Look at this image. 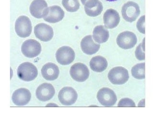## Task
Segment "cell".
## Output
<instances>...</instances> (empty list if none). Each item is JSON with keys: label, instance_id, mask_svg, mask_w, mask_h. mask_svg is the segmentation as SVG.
I'll list each match as a JSON object with an SVG mask.
<instances>
[{"label": "cell", "instance_id": "18", "mask_svg": "<svg viewBox=\"0 0 153 115\" xmlns=\"http://www.w3.org/2000/svg\"><path fill=\"white\" fill-rule=\"evenodd\" d=\"M103 5L99 0H88L85 4V11L88 16L95 17L101 14Z\"/></svg>", "mask_w": 153, "mask_h": 115}, {"label": "cell", "instance_id": "14", "mask_svg": "<svg viewBox=\"0 0 153 115\" xmlns=\"http://www.w3.org/2000/svg\"><path fill=\"white\" fill-rule=\"evenodd\" d=\"M31 97L30 92L26 88H20L15 91L12 99L14 104L17 106H24L29 103Z\"/></svg>", "mask_w": 153, "mask_h": 115}, {"label": "cell", "instance_id": "29", "mask_svg": "<svg viewBox=\"0 0 153 115\" xmlns=\"http://www.w3.org/2000/svg\"><path fill=\"white\" fill-rule=\"evenodd\" d=\"M106 1H117V0H106Z\"/></svg>", "mask_w": 153, "mask_h": 115}, {"label": "cell", "instance_id": "12", "mask_svg": "<svg viewBox=\"0 0 153 115\" xmlns=\"http://www.w3.org/2000/svg\"><path fill=\"white\" fill-rule=\"evenodd\" d=\"M36 37L42 42H47L53 37V31L51 26L45 23H39L34 28Z\"/></svg>", "mask_w": 153, "mask_h": 115}, {"label": "cell", "instance_id": "2", "mask_svg": "<svg viewBox=\"0 0 153 115\" xmlns=\"http://www.w3.org/2000/svg\"><path fill=\"white\" fill-rule=\"evenodd\" d=\"M108 78L111 83L113 84H123L129 80V72L127 69L124 67H115L109 71Z\"/></svg>", "mask_w": 153, "mask_h": 115}, {"label": "cell", "instance_id": "1", "mask_svg": "<svg viewBox=\"0 0 153 115\" xmlns=\"http://www.w3.org/2000/svg\"><path fill=\"white\" fill-rule=\"evenodd\" d=\"M37 68L31 63L25 62L20 65L17 69L19 78L25 81H31L38 76Z\"/></svg>", "mask_w": 153, "mask_h": 115}, {"label": "cell", "instance_id": "25", "mask_svg": "<svg viewBox=\"0 0 153 115\" xmlns=\"http://www.w3.org/2000/svg\"><path fill=\"white\" fill-rule=\"evenodd\" d=\"M135 103L134 101L128 98H123L118 103L119 107H135Z\"/></svg>", "mask_w": 153, "mask_h": 115}, {"label": "cell", "instance_id": "5", "mask_svg": "<svg viewBox=\"0 0 153 115\" xmlns=\"http://www.w3.org/2000/svg\"><path fill=\"white\" fill-rule=\"evenodd\" d=\"M70 74L74 81L82 82L88 78L90 72L86 65L81 63H77L71 67Z\"/></svg>", "mask_w": 153, "mask_h": 115}, {"label": "cell", "instance_id": "15", "mask_svg": "<svg viewBox=\"0 0 153 115\" xmlns=\"http://www.w3.org/2000/svg\"><path fill=\"white\" fill-rule=\"evenodd\" d=\"M105 27L108 29H112L118 26L120 22L119 13L113 9H109L105 12L103 16Z\"/></svg>", "mask_w": 153, "mask_h": 115}, {"label": "cell", "instance_id": "24", "mask_svg": "<svg viewBox=\"0 0 153 115\" xmlns=\"http://www.w3.org/2000/svg\"><path fill=\"white\" fill-rule=\"evenodd\" d=\"M135 56L140 61L145 60V38L142 43L137 47L135 52Z\"/></svg>", "mask_w": 153, "mask_h": 115}, {"label": "cell", "instance_id": "22", "mask_svg": "<svg viewBox=\"0 0 153 115\" xmlns=\"http://www.w3.org/2000/svg\"><path fill=\"white\" fill-rule=\"evenodd\" d=\"M145 63L136 64L132 67L131 70V74L134 78L138 80H143L145 76Z\"/></svg>", "mask_w": 153, "mask_h": 115}, {"label": "cell", "instance_id": "26", "mask_svg": "<svg viewBox=\"0 0 153 115\" xmlns=\"http://www.w3.org/2000/svg\"><path fill=\"white\" fill-rule=\"evenodd\" d=\"M146 16L145 15L143 16H141L140 19H139L137 22L136 27L137 30L140 33L145 34L146 33V30H145V19Z\"/></svg>", "mask_w": 153, "mask_h": 115}, {"label": "cell", "instance_id": "20", "mask_svg": "<svg viewBox=\"0 0 153 115\" xmlns=\"http://www.w3.org/2000/svg\"><path fill=\"white\" fill-rule=\"evenodd\" d=\"M94 40L99 43H103L108 40L109 32L106 27L103 25L96 26L93 31Z\"/></svg>", "mask_w": 153, "mask_h": 115}, {"label": "cell", "instance_id": "17", "mask_svg": "<svg viewBox=\"0 0 153 115\" xmlns=\"http://www.w3.org/2000/svg\"><path fill=\"white\" fill-rule=\"evenodd\" d=\"M81 47L85 54L92 55L99 51L100 45L94 42L92 35H88L82 40Z\"/></svg>", "mask_w": 153, "mask_h": 115}, {"label": "cell", "instance_id": "4", "mask_svg": "<svg viewBox=\"0 0 153 115\" xmlns=\"http://www.w3.org/2000/svg\"><path fill=\"white\" fill-rule=\"evenodd\" d=\"M123 18L127 22H134L140 13L139 6L134 1H130L123 5L122 9Z\"/></svg>", "mask_w": 153, "mask_h": 115}, {"label": "cell", "instance_id": "27", "mask_svg": "<svg viewBox=\"0 0 153 115\" xmlns=\"http://www.w3.org/2000/svg\"><path fill=\"white\" fill-rule=\"evenodd\" d=\"M138 107H145V99H143L140 101L139 103Z\"/></svg>", "mask_w": 153, "mask_h": 115}, {"label": "cell", "instance_id": "9", "mask_svg": "<svg viewBox=\"0 0 153 115\" xmlns=\"http://www.w3.org/2000/svg\"><path fill=\"white\" fill-rule=\"evenodd\" d=\"M75 56V52L74 50L67 46L62 47L56 52L57 62L63 66L71 64L74 61Z\"/></svg>", "mask_w": 153, "mask_h": 115}, {"label": "cell", "instance_id": "3", "mask_svg": "<svg viewBox=\"0 0 153 115\" xmlns=\"http://www.w3.org/2000/svg\"><path fill=\"white\" fill-rule=\"evenodd\" d=\"M32 26L30 20L27 16H22L16 20L15 31L18 36L21 38H27L30 35Z\"/></svg>", "mask_w": 153, "mask_h": 115}, {"label": "cell", "instance_id": "11", "mask_svg": "<svg viewBox=\"0 0 153 115\" xmlns=\"http://www.w3.org/2000/svg\"><path fill=\"white\" fill-rule=\"evenodd\" d=\"M48 8L45 0H33L29 10L32 16L36 19H42L46 16Z\"/></svg>", "mask_w": 153, "mask_h": 115}, {"label": "cell", "instance_id": "28", "mask_svg": "<svg viewBox=\"0 0 153 115\" xmlns=\"http://www.w3.org/2000/svg\"><path fill=\"white\" fill-rule=\"evenodd\" d=\"M88 1V0H81V1L82 3V4H84V5L85 4L86 1Z\"/></svg>", "mask_w": 153, "mask_h": 115}, {"label": "cell", "instance_id": "6", "mask_svg": "<svg viewBox=\"0 0 153 115\" xmlns=\"http://www.w3.org/2000/svg\"><path fill=\"white\" fill-rule=\"evenodd\" d=\"M21 51L27 58H35L41 53L42 46L40 43L35 40H27L22 44Z\"/></svg>", "mask_w": 153, "mask_h": 115}, {"label": "cell", "instance_id": "8", "mask_svg": "<svg viewBox=\"0 0 153 115\" xmlns=\"http://www.w3.org/2000/svg\"><path fill=\"white\" fill-rule=\"evenodd\" d=\"M116 41L118 46L120 48L127 50L133 48L137 43V39L134 33L126 31L118 35Z\"/></svg>", "mask_w": 153, "mask_h": 115}, {"label": "cell", "instance_id": "23", "mask_svg": "<svg viewBox=\"0 0 153 115\" xmlns=\"http://www.w3.org/2000/svg\"><path fill=\"white\" fill-rule=\"evenodd\" d=\"M62 4L66 11L69 12H76L80 8L78 0H62Z\"/></svg>", "mask_w": 153, "mask_h": 115}, {"label": "cell", "instance_id": "10", "mask_svg": "<svg viewBox=\"0 0 153 115\" xmlns=\"http://www.w3.org/2000/svg\"><path fill=\"white\" fill-rule=\"evenodd\" d=\"M78 94L71 87H65L61 89L58 94L59 100L62 105L69 106L76 101Z\"/></svg>", "mask_w": 153, "mask_h": 115}, {"label": "cell", "instance_id": "19", "mask_svg": "<svg viewBox=\"0 0 153 115\" xmlns=\"http://www.w3.org/2000/svg\"><path fill=\"white\" fill-rule=\"evenodd\" d=\"M60 73L58 66L52 63H48L42 69L43 77L47 81H52L58 78Z\"/></svg>", "mask_w": 153, "mask_h": 115}, {"label": "cell", "instance_id": "16", "mask_svg": "<svg viewBox=\"0 0 153 115\" xmlns=\"http://www.w3.org/2000/svg\"><path fill=\"white\" fill-rule=\"evenodd\" d=\"M64 16L65 12L62 8L58 5H53L49 7L47 14L43 19L50 23H56L61 21Z\"/></svg>", "mask_w": 153, "mask_h": 115}, {"label": "cell", "instance_id": "7", "mask_svg": "<svg viewBox=\"0 0 153 115\" xmlns=\"http://www.w3.org/2000/svg\"><path fill=\"white\" fill-rule=\"evenodd\" d=\"M97 97L99 102L105 107H112L117 101V96L114 91L105 87L99 90Z\"/></svg>", "mask_w": 153, "mask_h": 115}, {"label": "cell", "instance_id": "13", "mask_svg": "<svg viewBox=\"0 0 153 115\" xmlns=\"http://www.w3.org/2000/svg\"><path fill=\"white\" fill-rule=\"evenodd\" d=\"M54 88L51 84L44 83L36 89V98L42 102L50 100L54 96Z\"/></svg>", "mask_w": 153, "mask_h": 115}, {"label": "cell", "instance_id": "21", "mask_svg": "<svg viewBox=\"0 0 153 115\" xmlns=\"http://www.w3.org/2000/svg\"><path fill=\"white\" fill-rule=\"evenodd\" d=\"M108 62L103 56H95L91 59L90 66L93 71L97 72H102L106 69L108 66Z\"/></svg>", "mask_w": 153, "mask_h": 115}]
</instances>
